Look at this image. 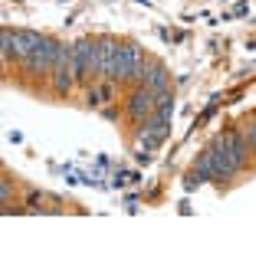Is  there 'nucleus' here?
Returning <instances> with one entry per match:
<instances>
[{"label":"nucleus","instance_id":"f257e3e1","mask_svg":"<svg viewBox=\"0 0 256 256\" xmlns=\"http://www.w3.org/2000/svg\"><path fill=\"white\" fill-rule=\"evenodd\" d=\"M148 56L138 43H118V66H115V82H144Z\"/></svg>","mask_w":256,"mask_h":256},{"label":"nucleus","instance_id":"f03ea898","mask_svg":"<svg viewBox=\"0 0 256 256\" xmlns=\"http://www.w3.org/2000/svg\"><path fill=\"white\" fill-rule=\"evenodd\" d=\"M207 151L214 154V164H217V178H220V184L230 181V178H236V174L243 171L240 161H236V154H234V144H230V138H226V132L214 138Z\"/></svg>","mask_w":256,"mask_h":256},{"label":"nucleus","instance_id":"7ed1b4c3","mask_svg":"<svg viewBox=\"0 0 256 256\" xmlns=\"http://www.w3.org/2000/svg\"><path fill=\"white\" fill-rule=\"evenodd\" d=\"M56 56H60V43L53 36H43V43L36 46V53L23 62V66L30 69L33 76H46L50 69H56Z\"/></svg>","mask_w":256,"mask_h":256},{"label":"nucleus","instance_id":"20e7f679","mask_svg":"<svg viewBox=\"0 0 256 256\" xmlns=\"http://www.w3.org/2000/svg\"><path fill=\"white\" fill-rule=\"evenodd\" d=\"M154 108H158V96H154L148 86H138V89L132 92V98H128V115L135 122H142V125L154 115Z\"/></svg>","mask_w":256,"mask_h":256},{"label":"nucleus","instance_id":"39448f33","mask_svg":"<svg viewBox=\"0 0 256 256\" xmlns=\"http://www.w3.org/2000/svg\"><path fill=\"white\" fill-rule=\"evenodd\" d=\"M92 46H96V40H92V36H79V40H72V76H76V82H89Z\"/></svg>","mask_w":256,"mask_h":256},{"label":"nucleus","instance_id":"423d86ee","mask_svg":"<svg viewBox=\"0 0 256 256\" xmlns=\"http://www.w3.org/2000/svg\"><path fill=\"white\" fill-rule=\"evenodd\" d=\"M43 43V36L40 33H30V30H16L14 33V60L26 62L33 53H36V46Z\"/></svg>","mask_w":256,"mask_h":256},{"label":"nucleus","instance_id":"0eeeda50","mask_svg":"<svg viewBox=\"0 0 256 256\" xmlns=\"http://www.w3.org/2000/svg\"><path fill=\"white\" fill-rule=\"evenodd\" d=\"M154 96H161V92L171 89V76H168V69L161 66V62H148V69H144V82Z\"/></svg>","mask_w":256,"mask_h":256},{"label":"nucleus","instance_id":"6e6552de","mask_svg":"<svg viewBox=\"0 0 256 256\" xmlns=\"http://www.w3.org/2000/svg\"><path fill=\"white\" fill-rule=\"evenodd\" d=\"M226 138H230V144H234V154H236V161H240V168H246L250 158H253V148H250V142L243 138L240 125H230V128H226Z\"/></svg>","mask_w":256,"mask_h":256},{"label":"nucleus","instance_id":"1a4fd4ad","mask_svg":"<svg viewBox=\"0 0 256 256\" xmlns=\"http://www.w3.org/2000/svg\"><path fill=\"white\" fill-rule=\"evenodd\" d=\"M112 96H115V79H108V82H102V86H92L89 89V106L92 108H108Z\"/></svg>","mask_w":256,"mask_h":256},{"label":"nucleus","instance_id":"9d476101","mask_svg":"<svg viewBox=\"0 0 256 256\" xmlns=\"http://www.w3.org/2000/svg\"><path fill=\"white\" fill-rule=\"evenodd\" d=\"M194 171L200 174V181H204V184H207V181L220 184V178H217V164H214V154H210V151H200V154H197Z\"/></svg>","mask_w":256,"mask_h":256},{"label":"nucleus","instance_id":"9b49d317","mask_svg":"<svg viewBox=\"0 0 256 256\" xmlns=\"http://www.w3.org/2000/svg\"><path fill=\"white\" fill-rule=\"evenodd\" d=\"M240 132H243V138L250 142V148L256 151V115H246V118L240 122Z\"/></svg>","mask_w":256,"mask_h":256},{"label":"nucleus","instance_id":"f8f14e48","mask_svg":"<svg viewBox=\"0 0 256 256\" xmlns=\"http://www.w3.org/2000/svg\"><path fill=\"white\" fill-rule=\"evenodd\" d=\"M0 53H4V60H14V30L0 33Z\"/></svg>","mask_w":256,"mask_h":256},{"label":"nucleus","instance_id":"ddd939ff","mask_svg":"<svg viewBox=\"0 0 256 256\" xmlns=\"http://www.w3.org/2000/svg\"><path fill=\"white\" fill-rule=\"evenodd\" d=\"M200 184H204V181H200V174H197V171H190L188 178H184V188H188V190H197Z\"/></svg>","mask_w":256,"mask_h":256}]
</instances>
